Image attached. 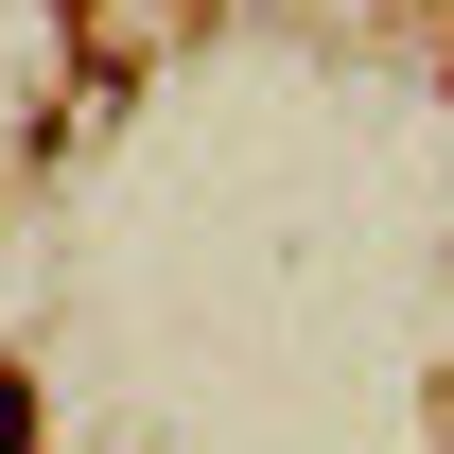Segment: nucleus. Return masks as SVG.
Returning <instances> with one entry per match:
<instances>
[{"mask_svg": "<svg viewBox=\"0 0 454 454\" xmlns=\"http://www.w3.org/2000/svg\"><path fill=\"white\" fill-rule=\"evenodd\" d=\"M0 454H35V385H0Z\"/></svg>", "mask_w": 454, "mask_h": 454, "instance_id": "obj_1", "label": "nucleus"}]
</instances>
